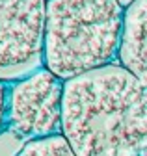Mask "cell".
I'll return each instance as SVG.
<instances>
[{
	"label": "cell",
	"mask_w": 147,
	"mask_h": 156,
	"mask_svg": "<svg viewBox=\"0 0 147 156\" xmlns=\"http://www.w3.org/2000/svg\"><path fill=\"white\" fill-rule=\"evenodd\" d=\"M62 134L77 156L147 149V86L119 63L65 80Z\"/></svg>",
	"instance_id": "1"
},
{
	"label": "cell",
	"mask_w": 147,
	"mask_h": 156,
	"mask_svg": "<svg viewBox=\"0 0 147 156\" xmlns=\"http://www.w3.org/2000/svg\"><path fill=\"white\" fill-rule=\"evenodd\" d=\"M121 0H47L43 65L62 80L117 63Z\"/></svg>",
	"instance_id": "2"
},
{
	"label": "cell",
	"mask_w": 147,
	"mask_h": 156,
	"mask_svg": "<svg viewBox=\"0 0 147 156\" xmlns=\"http://www.w3.org/2000/svg\"><path fill=\"white\" fill-rule=\"evenodd\" d=\"M65 80L47 67L8 86V132L26 141L62 134Z\"/></svg>",
	"instance_id": "3"
},
{
	"label": "cell",
	"mask_w": 147,
	"mask_h": 156,
	"mask_svg": "<svg viewBox=\"0 0 147 156\" xmlns=\"http://www.w3.org/2000/svg\"><path fill=\"white\" fill-rule=\"evenodd\" d=\"M47 0H0V80L11 84L43 65Z\"/></svg>",
	"instance_id": "4"
},
{
	"label": "cell",
	"mask_w": 147,
	"mask_h": 156,
	"mask_svg": "<svg viewBox=\"0 0 147 156\" xmlns=\"http://www.w3.org/2000/svg\"><path fill=\"white\" fill-rule=\"evenodd\" d=\"M117 63L147 86V0H131L125 8Z\"/></svg>",
	"instance_id": "5"
},
{
	"label": "cell",
	"mask_w": 147,
	"mask_h": 156,
	"mask_svg": "<svg viewBox=\"0 0 147 156\" xmlns=\"http://www.w3.org/2000/svg\"><path fill=\"white\" fill-rule=\"evenodd\" d=\"M15 156H77L63 134L26 141Z\"/></svg>",
	"instance_id": "6"
},
{
	"label": "cell",
	"mask_w": 147,
	"mask_h": 156,
	"mask_svg": "<svg viewBox=\"0 0 147 156\" xmlns=\"http://www.w3.org/2000/svg\"><path fill=\"white\" fill-rule=\"evenodd\" d=\"M8 86L0 80V134L8 130Z\"/></svg>",
	"instance_id": "7"
}]
</instances>
